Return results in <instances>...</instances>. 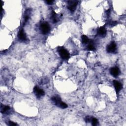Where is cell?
<instances>
[{
    "label": "cell",
    "mask_w": 126,
    "mask_h": 126,
    "mask_svg": "<svg viewBox=\"0 0 126 126\" xmlns=\"http://www.w3.org/2000/svg\"><path fill=\"white\" fill-rule=\"evenodd\" d=\"M92 117L87 116L86 117H85V122L86 123H90V122H91V120H92Z\"/></svg>",
    "instance_id": "cell-16"
},
{
    "label": "cell",
    "mask_w": 126,
    "mask_h": 126,
    "mask_svg": "<svg viewBox=\"0 0 126 126\" xmlns=\"http://www.w3.org/2000/svg\"><path fill=\"white\" fill-rule=\"evenodd\" d=\"M18 36L19 40L21 41H25L27 40L26 35L23 29L19 31L18 35Z\"/></svg>",
    "instance_id": "cell-8"
},
{
    "label": "cell",
    "mask_w": 126,
    "mask_h": 126,
    "mask_svg": "<svg viewBox=\"0 0 126 126\" xmlns=\"http://www.w3.org/2000/svg\"><path fill=\"white\" fill-rule=\"evenodd\" d=\"M116 24H117V22L116 21H113L110 24L111 25H112V26H115Z\"/></svg>",
    "instance_id": "cell-19"
},
{
    "label": "cell",
    "mask_w": 126,
    "mask_h": 126,
    "mask_svg": "<svg viewBox=\"0 0 126 126\" xmlns=\"http://www.w3.org/2000/svg\"><path fill=\"white\" fill-rule=\"evenodd\" d=\"M34 92L38 98H40L45 94L44 91L37 86H35L34 88Z\"/></svg>",
    "instance_id": "cell-4"
},
{
    "label": "cell",
    "mask_w": 126,
    "mask_h": 126,
    "mask_svg": "<svg viewBox=\"0 0 126 126\" xmlns=\"http://www.w3.org/2000/svg\"><path fill=\"white\" fill-rule=\"evenodd\" d=\"M10 109V107L9 106H3L1 105V112L2 113H5L7 111L9 110Z\"/></svg>",
    "instance_id": "cell-11"
},
{
    "label": "cell",
    "mask_w": 126,
    "mask_h": 126,
    "mask_svg": "<svg viewBox=\"0 0 126 126\" xmlns=\"http://www.w3.org/2000/svg\"><path fill=\"white\" fill-rule=\"evenodd\" d=\"M116 44L115 42L113 41L107 47V51L108 53H114L116 50Z\"/></svg>",
    "instance_id": "cell-6"
},
{
    "label": "cell",
    "mask_w": 126,
    "mask_h": 126,
    "mask_svg": "<svg viewBox=\"0 0 126 126\" xmlns=\"http://www.w3.org/2000/svg\"><path fill=\"white\" fill-rule=\"evenodd\" d=\"M113 85H114V88L115 89L116 92L117 94H118L120 92V91L122 89V85L120 82H119V81H118L117 80H114L113 81Z\"/></svg>",
    "instance_id": "cell-9"
},
{
    "label": "cell",
    "mask_w": 126,
    "mask_h": 126,
    "mask_svg": "<svg viewBox=\"0 0 126 126\" xmlns=\"http://www.w3.org/2000/svg\"><path fill=\"white\" fill-rule=\"evenodd\" d=\"M91 122H92V124L93 126H95L96 125H97V124H98V120L96 119L95 118L92 117V120H91Z\"/></svg>",
    "instance_id": "cell-14"
},
{
    "label": "cell",
    "mask_w": 126,
    "mask_h": 126,
    "mask_svg": "<svg viewBox=\"0 0 126 126\" xmlns=\"http://www.w3.org/2000/svg\"><path fill=\"white\" fill-rule=\"evenodd\" d=\"M58 52L61 58L65 60H67L70 58V55L69 52L63 47H59L58 48Z\"/></svg>",
    "instance_id": "cell-2"
},
{
    "label": "cell",
    "mask_w": 126,
    "mask_h": 126,
    "mask_svg": "<svg viewBox=\"0 0 126 126\" xmlns=\"http://www.w3.org/2000/svg\"><path fill=\"white\" fill-rule=\"evenodd\" d=\"M106 30L104 26L101 27L98 30V34L100 35L101 36H102V37L105 36L106 35Z\"/></svg>",
    "instance_id": "cell-10"
},
{
    "label": "cell",
    "mask_w": 126,
    "mask_h": 126,
    "mask_svg": "<svg viewBox=\"0 0 126 126\" xmlns=\"http://www.w3.org/2000/svg\"><path fill=\"white\" fill-rule=\"evenodd\" d=\"M78 2L76 1H70L68 2V9L73 12L76 10Z\"/></svg>",
    "instance_id": "cell-5"
},
{
    "label": "cell",
    "mask_w": 126,
    "mask_h": 126,
    "mask_svg": "<svg viewBox=\"0 0 126 126\" xmlns=\"http://www.w3.org/2000/svg\"><path fill=\"white\" fill-rule=\"evenodd\" d=\"M51 100L54 103L55 105L59 107H60L62 109H65L68 107V105L63 102L61 98L58 96H54V97L51 98Z\"/></svg>",
    "instance_id": "cell-1"
},
{
    "label": "cell",
    "mask_w": 126,
    "mask_h": 126,
    "mask_svg": "<svg viewBox=\"0 0 126 126\" xmlns=\"http://www.w3.org/2000/svg\"><path fill=\"white\" fill-rule=\"evenodd\" d=\"M87 48L88 50H89V51H93V50H95V47L93 46V45L92 44H89L88 46H87Z\"/></svg>",
    "instance_id": "cell-15"
},
{
    "label": "cell",
    "mask_w": 126,
    "mask_h": 126,
    "mask_svg": "<svg viewBox=\"0 0 126 126\" xmlns=\"http://www.w3.org/2000/svg\"><path fill=\"white\" fill-rule=\"evenodd\" d=\"M81 40H82V42L84 44H87L89 41L88 38L85 35H82L81 36Z\"/></svg>",
    "instance_id": "cell-12"
},
{
    "label": "cell",
    "mask_w": 126,
    "mask_h": 126,
    "mask_svg": "<svg viewBox=\"0 0 126 126\" xmlns=\"http://www.w3.org/2000/svg\"><path fill=\"white\" fill-rule=\"evenodd\" d=\"M110 73L113 77H117L119 76L120 71L117 67H113L110 70Z\"/></svg>",
    "instance_id": "cell-7"
},
{
    "label": "cell",
    "mask_w": 126,
    "mask_h": 126,
    "mask_svg": "<svg viewBox=\"0 0 126 126\" xmlns=\"http://www.w3.org/2000/svg\"><path fill=\"white\" fill-rule=\"evenodd\" d=\"M40 30L41 33L44 35L48 34L50 30V27L48 23L47 22H43L41 23L40 25Z\"/></svg>",
    "instance_id": "cell-3"
},
{
    "label": "cell",
    "mask_w": 126,
    "mask_h": 126,
    "mask_svg": "<svg viewBox=\"0 0 126 126\" xmlns=\"http://www.w3.org/2000/svg\"><path fill=\"white\" fill-rule=\"evenodd\" d=\"M54 2L53 1H46V3L48 4V5H51V4H52V3Z\"/></svg>",
    "instance_id": "cell-18"
},
{
    "label": "cell",
    "mask_w": 126,
    "mask_h": 126,
    "mask_svg": "<svg viewBox=\"0 0 126 126\" xmlns=\"http://www.w3.org/2000/svg\"><path fill=\"white\" fill-rule=\"evenodd\" d=\"M56 14L54 12V11H53V13H52V16L51 17L52 20L53 21V23H56V22H57V18H56Z\"/></svg>",
    "instance_id": "cell-13"
},
{
    "label": "cell",
    "mask_w": 126,
    "mask_h": 126,
    "mask_svg": "<svg viewBox=\"0 0 126 126\" xmlns=\"http://www.w3.org/2000/svg\"><path fill=\"white\" fill-rule=\"evenodd\" d=\"M8 125L10 126H17L18 125L16 123H15L13 122H11V121H9L8 123Z\"/></svg>",
    "instance_id": "cell-17"
}]
</instances>
